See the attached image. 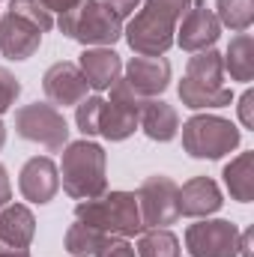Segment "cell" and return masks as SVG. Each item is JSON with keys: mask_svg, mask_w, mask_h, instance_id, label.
<instances>
[{"mask_svg": "<svg viewBox=\"0 0 254 257\" xmlns=\"http://www.w3.org/2000/svg\"><path fill=\"white\" fill-rule=\"evenodd\" d=\"M42 45V30L33 27L30 21L6 12L0 18V51L6 60H27L39 51Z\"/></svg>", "mask_w": 254, "mask_h": 257, "instance_id": "15", "label": "cell"}, {"mask_svg": "<svg viewBox=\"0 0 254 257\" xmlns=\"http://www.w3.org/2000/svg\"><path fill=\"white\" fill-rule=\"evenodd\" d=\"M9 12L18 15V18H24V21H30V24L39 27L42 33H48V30L54 27L51 12H48L39 0H9Z\"/></svg>", "mask_w": 254, "mask_h": 257, "instance_id": "25", "label": "cell"}, {"mask_svg": "<svg viewBox=\"0 0 254 257\" xmlns=\"http://www.w3.org/2000/svg\"><path fill=\"white\" fill-rule=\"evenodd\" d=\"M42 90H45V96L54 108L78 105L81 99H87V81H84L78 63H69V60H60L45 72Z\"/></svg>", "mask_w": 254, "mask_h": 257, "instance_id": "13", "label": "cell"}, {"mask_svg": "<svg viewBox=\"0 0 254 257\" xmlns=\"http://www.w3.org/2000/svg\"><path fill=\"white\" fill-rule=\"evenodd\" d=\"M60 33L81 45H102L111 48L123 39V18H117L102 0H81L57 21Z\"/></svg>", "mask_w": 254, "mask_h": 257, "instance_id": "5", "label": "cell"}, {"mask_svg": "<svg viewBox=\"0 0 254 257\" xmlns=\"http://www.w3.org/2000/svg\"><path fill=\"white\" fill-rule=\"evenodd\" d=\"M102 96H87V99H81L75 108V123L78 128L84 132V138H93V135H99V114H102Z\"/></svg>", "mask_w": 254, "mask_h": 257, "instance_id": "26", "label": "cell"}, {"mask_svg": "<svg viewBox=\"0 0 254 257\" xmlns=\"http://www.w3.org/2000/svg\"><path fill=\"white\" fill-rule=\"evenodd\" d=\"M186 248L191 257H239V227L227 218H203L189 224Z\"/></svg>", "mask_w": 254, "mask_h": 257, "instance_id": "10", "label": "cell"}, {"mask_svg": "<svg viewBox=\"0 0 254 257\" xmlns=\"http://www.w3.org/2000/svg\"><path fill=\"white\" fill-rule=\"evenodd\" d=\"M18 189L30 203H48L60 189V171L48 156L30 159L18 174Z\"/></svg>", "mask_w": 254, "mask_h": 257, "instance_id": "14", "label": "cell"}, {"mask_svg": "<svg viewBox=\"0 0 254 257\" xmlns=\"http://www.w3.org/2000/svg\"><path fill=\"white\" fill-rule=\"evenodd\" d=\"M102 233L99 230H93V227H87V224H81V221H75L69 230H66V251L72 257H93L96 254V248L102 245Z\"/></svg>", "mask_w": 254, "mask_h": 257, "instance_id": "24", "label": "cell"}, {"mask_svg": "<svg viewBox=\"0 0 254 257\" xmlns=\"http://www.w3.org/2000/svg\"><path fill=\"white\" fill-rule=\"evenodd\" d=\"M18 96H21V81H18L9 69L0 66V114H6V111L15 105Z\"/></svg>", "mask_w": 254, "mask_h": 257, "instance_id": "27", "label": "cell"}, {"mask_svg": "<svg viewBox=\"0 0 254 257\" xmlns=\"http://www.w3.org/2000/svg\"><path fill=\"white\" fill-rule=\"evenodd\" d=\"M36 236V218L24 203H6L0 212V251H27Z\"/></svg>", "mask_w": 254, "mask_h": 257, "instance_id": "16", "label": "cell"}, {"mask_svg": "<svg viewBox=\"0 0 254 257\" xmlns=\"http://www.w3.org/2000/svg\"><path fill=\"white\" fill-rule=\"evenodd\" d=\"M224 186L233 200L251 203L254 200V153H239L224 165Z\"/></svg>", "mask_w": 254, "mask_h": 257, "instance_id": "20", "label": "cell"}, {"mask_svg": "<svg viewBox=\"0 0 254 257\" xmlns=\"http://www.w3.org/2000/svg\"><path fill=\"white\" fill-rule=\"evenodd\" d=\"M123 81L141 99H159L171 84V63L165 57H132Z\"/></svg>", "mask_w": 254, "mask_h": 257, "instance_id": "12", "label": "cell"}, {"mask_svg": "<svg viewBox=\"0 0 254 257\" xmlns=\"http://www.w3.org/2000/svg\"><path fill=\"white\" fill-rule=\"evenodd\" d=\"M191 0H144V9L135 12L123 30L129 48L138 57H162L174 39H177V24L189 12Z\"/></svg>", "mask_w": 254, "mask_h": 257, "instance_id": "1", "label": "cell"}, {"mask_svg": "<svg viewBox=\"0 0 254 257\" xmlns=\"http://www.w3.org/2000/svg\"><path fill=\"white\" fill-rule=\"evenodd\" d=\"M108 156L99 144L93 141H72L63 150L60 162V177H63V192L75 200H93L99 194L108 192Z\"/></svg>", "mask_w": 254, "mask_h": 257, "instance_id": "2", "label": "cell"}, {"mask_svg": "<svg viewBox=\"0 0 254 257\" xmlns=\"http://www.w3.org/2000/svg\"><path fill=\"white\" fill-rule=\"evenodd\" d=\"M12 200V186H9V174H6V168L0 165V206H6Z\"/></svg>", "mask_w": 254, "mask_h": 257, "instance_id": "32", "label": "cell"}, {"mask_svg": "<svg viewBox=\"0 0 254 257\" xmlns=\"http://www.w3.org/2000/svg\"><path fill=\"white\" fill-rule=\"evenodd\" d=\"M147 99H141L120 75V81L111 87V99L102 102V114H99V135L108 141H126L129 135H135V128L141 123V108Z\"/></svg>", "mask_w": 254, "mask_h": 257, "instance_id": "9", "label": "cell"}, {"mask_svg": "<svg viewBox=\"0 0 254 257\" xmlns=\"http://www.w3.org/2000/svg\"><path fill=\"white\" fill-rule=\"evenodd\" d=\"M15 132L24 141L42 144L45 150L57 153L63 150L69 141V123H66L63 111L54 108L51 102H33L15 111Z\"/></svg>", "mask_w": 254, "mask_h": 257, "instance_id": "7", "label": "cell"}, {"mask_svg": "<svg viewBox=\"0 0 254 257\" xmlns=\"http://www.w3.org/2000/svg\"><path fill=\"white\" fill-rule=\"evenodd\" d=\"M239 120H242V126L245 128H254V90H245L242 96H239Z\"/></svg>", "mask_w": 254, "mask_h": 257, "instance_id": "29", "label": "cell"}, {"mask_svg": "<svg viewBox=\"0 0 254 257\" xmlns=\"http://www.w3.org/2000/svg\"><path fill=\"white\" fill-rule=\"evenodd\" d=\"M138 126L144 128V135L150 141H159V144H168L177 138L180 132V114L174 105L162 102V99H147L144 108H141V123Z\"/></svg>", "mask_w": 254, "mask_h": 257, "instance_id": "19", "label": "cell"}, {"mask_svg": "<svg viewBox=\"0 0 254 257\" xmlns=\"http://www.w3.org/2000/svg\"><path fill=\"white\" fill-rule=\"evenodd\" d=\"M0 257H30L27 251H0Z\"/></svg>", "mask_w": 254, "mask_h": 257, "instance_id": "34", "label": "cell"}, {"mask_svg": "<svg viewBox=\"0 0 254 257\" xmlns=\"http://www.w3.org/2000/svg\"><path fill=\"white\" fill-rule=\"evenodd\" d=\"M93 257H138V254H135V245L129 239H123V236H105Z\"/></svg>", "mask_w": 254, "mask_h": 257, "instance_id": "28", "label": "cell"}, {"mask_svg": "<svg viewBox=\"0 0 254 257\" xmlns=\"http://www.w3.org/2000/svg\"><path fill=\"white\" fill-rule=\"evenodd\" d=\"M242 141V132L224 117L197 114L183 123V150L191 159H221L233 153Z\"/></svg>", "mask_w": 254, "mask_h": 257, "instance_id": "6", "label": "cell"}, {"mask_svg": "<svg viewBox=\"0 0 254 257\" xmlns=\"http://www.w3.org/2000/svg\"><path fill=\"white\" fill-rule=\"evenodd\" d=\"M138 257H180V239L168 230V227H156V230H141L138 239Z\"/></svg>", "mask_w": 254, "mask_h": 257, "instance_id": "22", "label": "cell"}, {"mask_svg": "<svg viewBox=\"0 0 254 257\" xmlns=\"http://www.w3.org/2000/svg\"><path fill=\"white\" fill-rule=\"evenodd\" d=\"M75 218L93 230H99L102 236H138L144 230L141 224V209H138V197L132 192H105L93 200H78L75 206Z\"/></svg>", "mask_w": 254, "mask_h": 257, "instance_id": "4", "label": "cell"}, {"mask_svg": "<svg viewBox=\"0 0 254 257\" xmlns=\"http://www.w3.org/2000/svg\"><path fill=\"white\" fill-rule=\"evenodd\" d=\"M215 18H218V24H224L236 33H245L254 21V0H218Z\"/></svg>", "mask_w": 254, "mask_h": 257, "instance_id": "23", "label": "cell"}, {"mask_svg": "<svg viewBox=\"0 0 254 257\" xmlns=\"http://www.w3.org/2000/svg\"><path fill=\"white\" fill-rule=\"evenodd\" d=\"M224 69L233 81H251L254 78V39L248 33H236L227 45V54L221 57Z\"/></svg>", "mask_w": 254, "mask_h": 257, "instance_id": "21", "label": "cell"}, {"mask_svg": "<svg viewBox=\"0 0 254 257\" xmlns=\"http://www.w3.org/2000/svg\"><path fill=\"white\" fill-rule=\"evenodd\" d=\"M251 242H254V230H242L239 233V257H251Z\"/></svg>", "mask_w": 254, "mask_h": 257, "instance_id": "33", "label": "cell"}, {"mask_svg": "<svg viewBox=\"0 0 254 257\" xmlns=\"http://www.w3.org/2000/svg\"><path fill=\"white\" fill-rule=\"evenodd\" d=\"M135 197H138L144 230L168 227L180 218V186L171 177H162V174L147 177Z\"/></svg>", "mask_w": 254, "mask_h": 257, "instance_id": "8", "label": "cell"}, {"mask_svg": "<svg viewBox=\"0 0 254 257\" xmlns=\"http://www.w3.org/2000/svg\"><path fill=\"white\" fill-rule=\"evenodd\" d=\"M102 3H105L117 18H126V15H132V12L138 9V3H141V0H102Z\"/></svg>", "mask_w": 254, "mask_h": 257, "instance_id": "30", "label": "cell"}, {"mask_svg": "<svg viewBox=\"0 0 254 257\" xmlns=\"http://www.w3.org/2000/svg\"><path fill=\"white\" fill-rule=\"evenodd\" d=\"M39 3H42L48 12H60V15H63V12L72 9V6H78L81 0H39Z\"/></svg>", "mask_w": 254, "mask_h": 257, "instance_id": "31", "label": "cell"}, {"mask_svg": "<svg viewBox=\"0 0 254 257\" xmlns=\"http://www.w3.org/2000/svg\"><path fill=\"white\" fill-rule=\"evenodd\" d=\"M78 69L87 81V87L93 90H111L120 75H123V60L114 48H87L81 57H78Z\"/></svg>", "mask_w": 254, "mask_h": 257, "instance_id": "17", "label": "cell"}, {"mask_svg": "<svg viewBox=\"0 0 254 257\" xmlns=\"http://www.w3.org/2000/svg\"><path fill=\"white\" fill-rule=\"evenodd\" d=\"M221 189L209 177H191L180 186V215L189 218H206L221 209Z\"/></svg>", "mask_w": 254, "mask_h": 257, "instance_id": "18", "label": "cell"}, {"mask_svg": "<svg viewBox=\"0 0 254 257\" xmlns=\"http://www.w3.org/2000/svg\"><path fill=\"white\" fill-rule=\"evenodd\" d=\"M180 102L200 111V108H224L233 102L230 87H224V60L215 48L197 51L186 66V75L180 81Z\"/></svg>", "mask_w": 254, "mask_h": 257, "instance_id": "3", "label": "cell"}, {"mask_svg": "<svg viewBox=\"0 0 254 257\" xmlns=\"http://www.w3.org/2000/svg\"><path fill=\"white\" fill-rule=\"evenodd\" d=\"M218 36H221V24H218L215 12L206 6V0H191L189 12L180 21V30H177V39L174 42L183 51L197 54V51L212 48L218 42Z\"/></svg>", "mask_w": 254, "mask_h": 257, "instance_id": "11", "label": "cell"}, {"mask_svg": "<svg viewBox=\"0 0 254 257\" xmlns=\"http://www.w3.org/2000/svg\"><path fill=\"white\" fill-rule=\"evenodd\" d=\"M3 144H6V126L0 123V150H3Z\"/></svg>", "mask_w": 254, "mask_h": 257, "instance_id": "35", "label": "cell"}]
</instances>
